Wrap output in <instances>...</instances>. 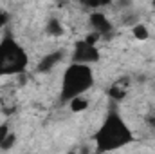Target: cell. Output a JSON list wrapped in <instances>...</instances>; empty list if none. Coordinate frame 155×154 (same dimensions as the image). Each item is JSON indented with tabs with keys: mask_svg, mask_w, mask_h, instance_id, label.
Listing matches in <instances>:
<instances>
[{
	"mask_svg": "<svg viewBox=\"0 0 155 154\" xmlns=\"http://www.w3.org/2000/svg\"><path fill=\"white\" fill-rule=\"evenodd\" d=\"M132 140H134V134H132L130 127L117 113H110L96 132V143H97L99 152L121 149V147L128 145Z\"/></svg>",
	"mask_w": 155,
	"mask_h": 154,
	"instance_id": "obj_1",
	"label": "cell"
},
{
	"mask_svg": "<svg viewBox=\"0 0 155 154\" xmlns=\"http://www.w3.org/2000/svg\"><path fill=\"white\" fill-rule=\"evenodd\" d=\"M94 83V75L88 64H71L65 73H63V82H61V100L71 102L76 96H83Z\"/></svg>",
	"mask_w": 155,
	"mask_h": 154,
	"instance_id": "obj_2",
	"label": "cell"
},
{
	"mask_svg": "<svg viewBox=\"0 0 155 154\" xmlns=\"http://www.w3.org/2000/svg\"><path fill=\"white\" fill-rule=\"evenodd\" d=\"M29 56L15 38L7 37L0 42V76H13L24 73Z\"/></svg>",
	"mask_w": 155,
	"mask_h": 154,
	"instance_id": "obj_3",
	"label": "cell"
},
{
	"mask_svg": "<svg viewBox=\"0 0 155 154\" xmlns=\"http://www.w3.org/2000/svg\"><path fill=\"white\" fill-rule=\"evenodd\" d=\"M72 60L78 64H96L99 60V51L96 47V44H90L87 40H79L74 47L72 53Z\"/></svg>",
	"mask_w": 155,
	"mask_h": 154,
	"instance_id": "obj_4",
	"label": "cell"
},
{
	"mask_svg": "<svg viewBox=\"0 0 155 154\" xmlns=\"http://www.w3.org/2000/svg\"><path fill=\"white\" fill-rule=\"evenodd\" d=\"M90 26H92V29H94L96 33H99V35H107V33H110V29H112L108 18H107L103 13H92V15H90Z\"/></svg>",
	"mask_w": 155,
	"mask_h": 154,
	"instance_id": "obj_5",
	"label": "cell"
},
{
	"mask_svg": "<svg viewBox=\"0 0 155 154\" xmlns=\"http://www.w3.org/2000/svg\"><path fill=\"white\" fill-rule=\"evenodd\" d=\"M63 58V53H49L47 56H43V60L38 64V71H41V73H45V71H49V69H52L60 60Z\"/></svg>",
	"mask_w": 155,
	"mask_h": 154,
	"instance_id": "obj_6",
	"label": "cell"
},
{
	"mask_svg": "<svg viewBox=\"0 0 155 154\" xmlns=\"http://www.w3.org/2000/svg\"><path fill=\"white\" fill-rule=\"evenodd\" d=\"M47 33L51 37H61L63 35V26L58 22V20H49L47 24Z\"/></svg>",
	"mask_w": 155,
	"mask_h": 154,
	"instance_id": "obj_7",
	"label": "cell"
},
{
	"mask_svg": "<svg viewBox=\"0 0 155 154\" xmlns=\"http://www.w3.org/2000/svg\"><path fill=\"white\" fill-rule=\"evenodd\" d=\"M134 37L137 40H146L150 37V33H148V29H146L144 24H137V26L134 27Z\"/></svg>",
	"mask_w": 155,
	"mask_h": 154,
	"instance_id": "obj_8",
	"label": "cell"
},
{
	"mask_svg": "<svg viewBox=\"0 0 155 154\" xmlns=\"http://www.w3.org/2000/svg\"><path fill=\"white\" fill-rule=\"evenodd\" d=\"M87 105H88V102H87L83 96H76V98L71 100V107H72V111H83Z\"/></svg>",
	"mask_w": 155,
	"mask_h": 154,
	"instance_id": "obj_9",
	"label": "cell"
},
{
	"mask_svg": "<svg viewBox=\"0 0 155 154\" xmlns=\"http://www.w3.org/2000/svg\"><path fill=\"white\" fill-rule=\"evenodd\" d=\"M108 94L114 98V100H121V98H124V94H126V91L121 87V83H116V85H112L110 87V91H108Z\"/></svg>",
	"mask_w": 155,
	"mask_h": 154,
	"instance_id": "obj_10",
	"label": "cell"
},
{
	"mask_svg": "<svg viewBox=\"0 0 155 154\" xmlns=\"http://www.w3.org/2000/svg\"><path fill=\"white\" fill-rule=\"evenodd\" d=\"M110 0H81L83 5L87 7H101V5H107Z\"/></svg>",
	"mask_w": 155,
	"mask_h": 154,
	"instance_id": "obj_11",
	"label": "cell"
},
{
	"mask_svg": "<svg viewBox=\"0 0 155 154\" xmlns=\"http://www.w3.org/2000/svg\"><path fill=\"white\" fill-rule=\"evenodd\" d=\"M7 134H9V127H7V125H0V143L5 140Z\"/></svg>",
	"mask_w": 155,
	"mask_h": 154,
	"instance_id": "obj_12",
	"label": "cell"
},
{
	"mask_svg": "<svg viewBox=\"0 0 155 154\" xmlns=\"http://www.w3.org/2000/svg\"><path fill=\"white\" fill-rule=\"evenodd\" d=\"M7 24V13L4 9H0V31L4 29V26Z\"/></svg>",
	"mask_w": 155,
	"mask_h": 154,
	"instance_id": "obj_13",
	"label": "cell"
},
{
	"mask_svg": "<svg viewBox=\"0 0 155 154\" xmlns=\"http://www.w3.org/2000/svg\"><path fill=\"white\" fill-rule=\"evenodd\" d=\"M152 4H153V7H155V0H152Z\"/></svg>",
	"mask_w": 155,
	"mask_h": 154,
	"instance_id": "obj_14",
	"label": "cell"
}]
</instances>
